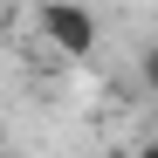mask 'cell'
<instances>
[{"label":"cell","mask_w":158,"mask_h":158,"mask_svg":"<svg viewBox=\"0 0 158 158\" xmlns=\"http://www.w3.org/2000/svg\"><path fill=\"white\" fill-rule=\"evenodd\" d=\"M138 83H144V89L158 96V41H151V48H144V55H138Z\"/></svg>","instance_id":"cell-2"},{"label":"cell","mask_w":158,"mask_h":158,"mask_svg":"<svg viewBox=\"0 0 158 158\" xmlns=\"http://www.w3.org/2000/svg\"><path fill=\"white\" fill-rule=\"evenodd\" d=\"M35 21H41V41L55 48V55H89L96 48V14L83 0H48Z\"/></svg>","instance_id":"cell-1"},{"label":"cell","mask_w":158,"mask_h":158,"mask_svg":"<svg viewBox=\"0 0 158 158\" xmlns=\"http://www.w3.org/2000/svg\"><path fill=\"white\" fill-rule=\"evenodd\" d=\"M138 158H158V138H151V144H144V151H138Z\"/></svg>","instance_id":"cell-3"}]
</instances>
